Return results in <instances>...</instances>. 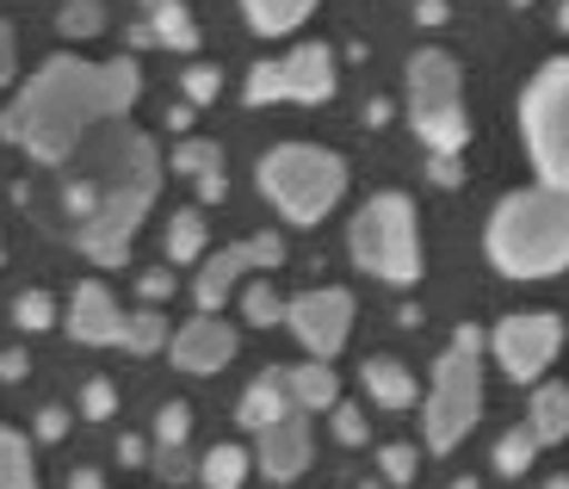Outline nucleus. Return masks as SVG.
Listing matches in <instances>:
<instances>
[{"label": "nucleus", "mask_w": 569, "mask_h": 489, "mask_svg": "<svg viewBox=\"0 0 569 489\" xmlns=\"http://www.w3.org/2000/svg\"><path fill=\"white\" fill-rule=\"evenodd\" d=\"M142 459H149V440L124 433V440H118V465H142Z\"/></svg>", "instance_id": "nucleus-42"}, {"label": "nucleus", "mask_w": 569, "mask_h": 489, "mask_svg": "<svg viewBox=\"0 0 569 489\" xmlns=\"http://www.w3.org/2000/svg\"><path fill=\"white\" fill-rule=\"evenodd\" d=\"M156 471H161V483H186V477H199V465H192L186 447H156Z\"/></svg>", "instance_id": "nucleus-35"}, {"label": "nucleus", "mask_w": 569, "mask_h": 489, "mask_svg": "<svg viewBox=\"0 0 569 489\" xmlns=\"http://www.w3.org/2000/svg\"><path fill=\"white\" fill-rule=\"evenodd\" d=\"M359 378H366V397H371L378 409H409L415 397H421L402 360H366V372H359Z\"/></svg>", "instance_id": "nucleus-19"}, {"label": "nucleus", "mask_w": 569, "mask_h": 489, "mask_svg": "<svg viewBox=\"0 0 569 489\" xmlns=\"http://www.w3.org/2000/svg\"><path fill=\"white\" fill-rule=\"evenodd\" d=\"M13 81V26L0 19V87Z\"/></svg>", "instance_id": "nucleus-41"}, {"label": "nucleus", "mask_w": 569, "mask_h": 489, "mask_svg": "<svg viewBox=\"0 0 569 489\" xmlns=\"http://www.w3.org/2000/svg\"><path fill=\"white\" fill-rule=\"evenodd\" d=\"M180 87H186V106H211L217 93H223V69H211V62H186Z\"/></svg>", "instance_id": "nucleus-29"}, {"label": "nucleus", "mask_w": 569, "mask_h": 489, "mask_svg": "<svg viewBox=\"0 0 569 489\" xmlns=\"http://www.w3.org/2000/svg\"><path fill=\"white\" fill-rule=\"evenodd\" d=\"M93 187V211L74 223V242L93 267H124L130 242H137L142 217L156 204V187H161V156L142 130H118L106 143V173L87 180Z\"/></svg>", "instance_id": "nucleus-2"}, {"label": "nucleus", "mask_w": 569, "mask_h": 489, "mask_svg": "<svg viewBox=\"0 0 569 489\" xmlns=\"http://www.w3.org/2000/svg\"><path fill=\"white\" fill-rule=\"evenodd\" d=\"M427 173H433L440 187H458V180H465V168H458V156H433V161H427Z\"/></svg>", "instance_id": "nucleus-40"}, {"label": "nucleus", "mask_w": 569, "mask_h": 489, "mask_svg": "<svg viewBox=\"0 0 569 489\" xmlns=\"http://www.w3.org/2000/svg\"><path fill=\"white\" fill-rule=\"evenodd\" d=\"M545 489H569V477H551V483H545Z\"/></svg>", "instance_id": "nucleus-48"}, {"label": "nucleus", "mask_w": 569, "mask_h": 489, "mask_svg": "<svg viewBox=\"0 0 569 489\" xmlns=\"http://www.w3.org/2000/svg\"><path fill=\"white\" fill-rule=\"evenodd\" d=\"M347 248L366 273L390 279V286H415L421 279V230H415V204L402 192H378L359 204Z\"/></svg>", "instance_id": "nucleus-6"}, {"label": "nucleus", "mask_w": 569, "mask_h": 489, "mask_svg": "<svg viewBox=\"0 0 569 489\" xmlns=\"http://www.w3.org/2000/svg\"><path fill=\"white\" fill-rule=\"evenodd\" d=\"M557 26H563V31H569V0H563V7H557Z\"/></svg>", "instance_id": "nucleus-46"}, {"label": "nucleus", "mask_w": 569, "mask_h": 489, "mask_svg": "<svg viewBox=\"0 0 569 489\" xmlns=\"http://www.w3.org/2000/svg\"><path fill=\"white\" fill-rule=\"evenodd\" d=\"M186 433H192V409L173 397V403H161L156 416V447H186Z\"/></svg>", "instance_id": "nucleus-31"}, {"label": "nucleus", "mask_w": 569, "mask_h": 489, "mask_svg": "<svg viewBox=\"0 0 569 489\" xmlns=\"http://www.w3.org/2000/svg\"><path fill=\"white\" fill-rule=\"evenodd\" d=\"M409 124L433 156H458L470 143V118L458 100V62L446 50H415L409 62Z\"/></svg>", "instance_id": "nucleus-7"}, {"label": "nucleus", "mask_w": 569, "mask_h": 489, "mask_svg": "<svg viewBox=\"0 0 569 489\" xmlns=\"http://www.w3.org/2000/svg\"><path fill=\"white\" fill-rule=\"evenodd\" d=\"M260 267H284V242H279V236H248V242H236V248H223V255H211V260L199 267V286H192L199 310H204V317H217L229 291L242 286L248 273H260Z\"/></svg>", "instance_id": "nucleus-12"}, {"label": "nucleus", "mask_w": 569, "mask_h": 489, "mask_svg": "<svg viewBox=\"0 0 569 489\" xmlns=\"http://www.w3.org/2000/svg\"><path fill=\"white\" fill-rule=\"evenodd\" d=\"M284 385H291V403H298L303 416H316V409H335V403H341V378H335V366H328V360L291 366V372H284Z\"/></svg>", "instance_id": "nucleus-18"}, {"label": "nucleus", "mask_w": 569, "mask_h": 489, "mask_svg": "<svg viewBox=\"0 0 569 489\" xmlns=\"http://www.w3.org/2000/svg\"><path fill=\"white\" fill-rule=\"evenodd\" d=\"M26 372H31V353H26V347H7V353H0V378H7V385H19Z\"/></svg>", "instance_id": "nucleus-38"}, {"label": "nucleus", "mask_w": 569, "mask_h": 489, "mask_svg": "<svg viewBox=\"0 0 569 489\" xmlns=\"http://www.w3.org/2000/svg\"><path fill=\"white\" fill-rule=\"evenodd\" d=\"M415 465H421V447H409V440H397V447H378V471H385V483H409Z\"/></svg>", "instance_id": "nucleus-32"}, {"label": "nucleus", "mask_w": 569, "mask_h": 489, "mask_svg": "<svg viewBox=\"0 0 569 489\" xmlns=\"http://www.w3.org/2000/svg\"><path fill=\"white\" fill-rule=\"evenodd\" d=\"M415 13H421V26H446V0H421Z\"/></svg>", "instance_id": "nucleus-43"}, {"label": "nucleus", "mask_w": 569, "mask_h": 489, "mask_svg": "<svg viewBox=\"0 0 569 489\" xmlns=\"http://www.w3.org/2000/svg\"><path fill=\"white\" fill-rule=\"evenodd\" d=\"M124 310L112 303V291L100 286V279H87V286H74V303H69V335L81 347H124Z\"/></svg>", "instance_id": "nucleus-15"}, {"label": "nucleus", "mask_w": 569, "mask_h": 489, "mask_svg": "<svg viewBox=\"0 0 569 489\" xmlns=\"http://www.w3.org/2000/svg\"><path fill=\"white\" fill-rule=\"evenodd\" d=\"M124 347H130V353H161V347H168V322H161L156 303L124 322Z\"/></svg>", "instance_id": "nucleus-27"}, {"label": "nucleus", "mask_w": 569, "mask_h": 489, "mask_svg": "<svg viewBox=\"0 0 569 489\" xmlns=\"http://www.w3.org/2000/svg\"><path fill=\"white\" fill-rule=\"evenodd\" d=\"M310 447H316L310 416H303V409H291L284 421L260 428V452H254V465L272 477V483H291V477H303V471H310Z\"/></svg>", "instance_id": "nucleus-14"}, {"label": "nucleus", "mask_w": 569, "mask_h": 489, "mask_svg": "<svg viewBox=\"0 0 569 489\" xmlns=\"http://www.w3.org/2000/svg\"><path fill=\"white\" fill-rule=\"evenodd\" d=\"M385 118H390V100H366V124H371V130L385 124Z\"/></svg>", "instance_id": "nucleus-45"}, {"label": "nucleus", "mask_w": 569, "mask_h": 489, "mask_svg": "<svg viewBox=\"0 0 569 489\" xmlns=\"http://www.w3.org/2000/svg\"><path fill=\"white\" fill-rule=\"evenodd\" d=\"M57 26H62V38H93V31L106 26V7L100 0H69L57 13Z\"/></svg>", "instance_id": "nucleus-30"}, {"label": "nucleus", "mask_w": 569, "mask_h": 489, "mask_svg": "<svg viewBox=\"0 0 569 489\" xmlns=\"http://www.w3.org/2000/svg\"><path fill=\"white\" fill-rule=\"evenodd\" d=\"M489 347H496V366L513 378V385H532V378H545V366L557 360V347H563V322H557L551 310H527V317L496 322Z\"/></svg>", "instance_id": "nucleus-10"}, {"label": "nucleus", "mask_w": 569, "mask_h": 489, "mask_svg": "<svg viewBox=\"0 0 569 489\" xmlns=\"http://www.w3.org/2000/svg\"><path fill=\"white\" fill-rule=\"evenodd\" d=\"M69 489H106V477H100V471H87V465H81V471H69Z\"/></svg>", "instance_id": "nucleus-44"}, {"label": "nucleus", "mask_w": 569, "mask_h": 489, "mask_svg": "<svg viewBox=\"0 0 569 489\" xmlns=\"http://www.w3.org/2000/svg\"><path fill=\"white\" fill-rule=\"evenodd\" d=\"M254 180L279 204L284 223H322L347 192V161L335 149H316V143H279L260 156Z\"/></svg>", "instance_id": "nucleus-5"}, {"label": "nucleus", "mask_w": 569, "mask_h": 489, "mask_svg": "<svg viewBox=\"0 0 569 489\" xmlns=\"http://www.w3.org/2000/svg\"><path fill=\"white\" fill-rule=\"evenodd\" d=\"M173 168L192 173V187H199L204 204L223 199V187H229V180H223V143H204V137H192V143L173 149Z\"/></svg>", "instance_id": "nucleus-17"}, {"label": "nucleus", "mask_w": 569, "mask_h": 489, "mask_svg": "<svg viewBox=\"0 0 569 489\" xmlns=\"http://www.w3.org/2000/svg\"><path fill=\"white\" fill-rule=\"evenodd\" d=\"M291 409H298L291 403V385H284V372L272 366V372H260L254 385L242 390V409H236V416H242V428L260 433V428H272V421H284Z\"/></svg>", "instance_id": "nucleus-16"}, {"label": "nucleus", "mask_w": 569, "mask_h": 489, "mask_svg": "<svg viewBox=\"0 0 569 489\" xmlns=\"http://www.w3.org/2000/svg\"><path fill=\"white\" fill-rule=\"evenodd\" d=\"M520 130H527L539 180L557 192H569V57L545 62V69L532 74L527 100H520Z\"/></svg>", "instance_id": "nucleus-8"}, {"label": "nucleus", "mask_w": 569, "mask_h": 489, "mask_svg": "<svg viewBox=\"0 0 569 489\" xmlns=\"http://www.w3.org/2000/svg\"><path fill=\"white\" fill-rule=\"evenodd\" d=\"M137 93H142V69L130 57L118 62L50 57L26 81V93L0 112V137L19 143L31 161H69L100 124L124 118L137 106Z\"/></svg>", "instance_id": "nucleus-1"}, {"label": "nucleus", "mask_w": 569, "mask_h": 489, "mask_svg": "<svg viewBox=\"0 0 569 489\" xmlns=\"http://www.w3.org/2000/svg\"><path fill=\"white\" fill-rule=\"evenodd\" d=\"M328 93H335V50L328 43H303L284 62H254L248 69V106H272V100L322 106Z\"/></svg>", "instance_id": "nucleus-9"}, {"label": "nucleus", "mask_w": 569, "mask_h": 489, "mask_svg": "<svg viewBox=\"0 0 569 489\" xmlns=\"http://www.w3.org/2000/svg\"><path fill=\"white\" fill-rule=\"evenodd\" d=\"M284 322L298 335V347H310V360H335L353 335V298L341 286H322V291H303V298L284 303Z\"/></svg>", "instance_id": "nucleus-11"}, {"label": "nucleus", "mask_w": 569, "mask_h": 489, "mask_svg": "<svg viewBox=\"0 0 569 489\" xmlns=\"http://www.w3.org/2000/svg\"><path fill=\"white\" fill-rule=\"evenodd\" d=\"M242 7H248V26L260 38H284V31H298L316 13V0H242Z\"/></svg>", "instance_id": "nucleus-21"}, {"label": "nucleus", "mask_w": 569, "mask_h": 489, "mask_svg": "<svg viewBox=\"0 0 569 489\" xmlns=\"http://www.w3.org/2000/svg\"><path fill=\"white\" fill-rule=\"evenodd\" d=\"M0 489H38V465H31L26 433L0 428Z\"/></svg>", "instance_id": "nucleus-24"}, {"label": "nucleus", "mask_w": 569, "mask_h": 489, "mask_svg": "<svg viewBox=\"0 0 569 489\" xmlns=\"http://www.w3.org/2000/svg\"><path fill=\"white\" fill-rule=\"evenodd\" d=\"M13 322L26 335H38V329H57V298L50 291H19V303H13Z\"/></svg>", "instance_id": "nucleus-28"}, {"label": "nucleus", "mask_w": 569, "mask_h": 489, "mask_svg": "<svg viewBox=\"0 0 569 489\" xmlns=\"http://www.w3.org/2000/svg\"><path fill=\"white\" fill-rule=\"evenodd\" d=\"M483 347H489L483 329L465 322L433 366V390L421 397V433L433 452H452L483 416Z\"/></svg>", "instance_id": "nucleus-4"}, {"label": "nucleus", "mask_w": 569, "mask_h": 489, "mask_svg": "<svg viewBox=\"0 0 569 489\" xmlns=\"http://www.w3.org/2000/svg\"><path fill=\"white\" fill-rule=\"evenodd\" d=\"M527 428L539 433V447H551V440H569V385H539V390H532Z\"/></svg>", "instance_id": "nucleus-20"}, {"label": "nucleus", "mask_w": 569, "mask_h": 489, "mask_svg": "<svg viewBox=\"0 0 569 489\" xmlns=\"http://www.w3.org/2000/svg\"><path fill=\"white\" fill-rule=\"evenodd\" d=\"M248 465H254V452L236 447V440H223V447L204 452L199 483H204V489H242V483H248Z\"/></svg>", "instance_id": "nucleus-22"}, {"label": "nucleus", "mask_w": 569, "mask_h": 489, "mask_svg": "<svg viewBox=\"0 0 569 489\" xmlns=\"http://www.w3.org/2000/svg\"><path fill=\"white\" fill-rule=\"evenodd\" d=\"M137 7H149V13H156V7H161V0H137Z\"/></svg>", "instance_id": "nucleus-49"}, {"label": "nucleus", "mask_w": 569, "mask_h": 489, "mask_svg": "<svg viewBox=\"0 0 569 489\" xmlns=\"http://www.w3.org/2000/svg\"><path fill=\"white\" fill-rule=\"evenodd\" d=\"M112 409H118V390L106 385V378H87L81 385V416L87 421H112Z\"/></svg>", "instance_id": "nucleus-34"}, {"label": "nucleus", "mask_w": 569, "mask_h": 489, "mask_svg": "<svg viewBox=\"0 0 569 489\" xmlns=\"http://www.w3.org/2000/svg\"><path fill=\"white\" fill-rule=\"evenodd\" d=\"M532 459H539V433H532V428H513V433H501V440H496V471L501 477L532 471Z\"/></svg>", "instance_id": "nucleus-26"}, {"label": "nucleus", "mask_w": 569, "mask_h": 489, "mask_svg": "<svg viewBox=\"0 0 569 489\" xmlns=\"http://www.w3.org/2000/svg\"><path fill=\"white\" fill-rule=\"evenodd\" d=\"M242 317L254 322V329H272V322H284V303L272 298V286H248L242 291Z\"/></svg>", "instance_id": "nucleus-33"}, {"label": "nucleus", "mask_w": 569, "mask_h": 489, "mask_svg": "<svg viewBox=\"0 0 569 489\" xmlns=\"http://www.w3.org/2000/svg\"><path fill=\"white\" fill-rule=\"evenodd\" d=\"M513 7H527V0H513Z\"/></svg>", "instance_id": "nucleus-50"}, {"label": "nucleus", "mask_w": 569, "mask_h": 489, "mask_svg": "<svg viewBox=\"0 0 569 489\" xmlns=\"http://www.w3.org/2000/svg\"><path fill=\"white\" fill-rule=\"evenodd\" d=\"M69 433V409H43L38 416V440H62Z\"/></svg>", "instance_id": "nucleus-39"}, {"label": "nucleus", "mask_w": 569, "mask_h": 489, "mask_svg": "<svg viewBox=\"0 0 569 489\" xmlns=\"http://www.w3.org/2000/svg\"><path fill=\"white\" fill-rule=\"evenodd\" d=\"M137 291H142L149 303L173 298V267H156V273H142V279H137Z\"/></svg>", "instance_id": "nucleus-37"}, {"label": "nucleus", "mask_w": 569, "mask_h": 489, "mask_svg": "<svg viewBox=\"0 0 569 489\" xmlns=\"http://www.w3.org/2000/svg\"><path fill=\"white\" fill-rule=\"evenodd\" d=\"M236 347H242V341H236V329H229L223 317H204V310H199L192 322H180V329H173L168 353H173V366H180V372H199L204 378V372H223V366L236 360Z\"/></svg>", "instance_id": "nucleus-13"}, {"label": "nucleus", "mask_w": 569, "mask_h": 489, "mask_svg": "<svg viewBox=\"0 0 569 489\" xmlns=\"http://www.w3.org/2000/svg\"><path fill=\"white\" fill-rule=\"evenodd\" d=\"M149 31H156V43H168V50H199V26L186 13V0H161L156 13H149Z\"/></svg>", "instance_id": "nucleus-23"}, {"label": "nucleus", "mask_w": 569, "mask_h": 489, "mask_svg": "<svg viewBox=\"0 0 569 489\" xmlns=\"http://www.w3.org/2000/svg\"><path fill=\"white\" fill-rule=\"evenodd\" d=\"M328 421H335V440H341V447H366V416H359L353 403H335Z\"/></svg>", "instance_id": "nucleus-36"}, {"label": "nucleus", "mask_w": 569, "mask_h": 489, "mask_svg": "<svg viewBox=\"0 0 569 489\" xmlns=\"http://www.w3.org/2000/svg\"><path fill=\"white\" fill-rule=\"evenodd\" d=\"M452 489H477V477H458V483Z\"/></svg>", "instance_id": "nucleus-47"}, {"label": "nucleus", "mask_w": 569, "mask_h": 489, "mask_svg": "<svg viewBox=\"0 0 569 489\" xmlns=\"http://www.w3.org/2000/svg\"><path fill=\"white\" fill-rule=\"evenodd\" d=\"M489 260L508 279H551L569 267V192H508L489 217Z\"/></svg>", "instance_id": "nucleus-3"}, {"label": "nucleus", "mask_w": 569, "mask_h": 489, "mask_svg": "<svg viewBox=\"0 0 569 489\" xmlns=\"http://www.w3.org/2000/svg\"><path fill=\"white\" fill-rule=\"evenodd\" d=\"M204 255V211H173L168 223V267H186V260Z\"/></svg>", "instance_id": "nucleus-25"}]
</instances>
